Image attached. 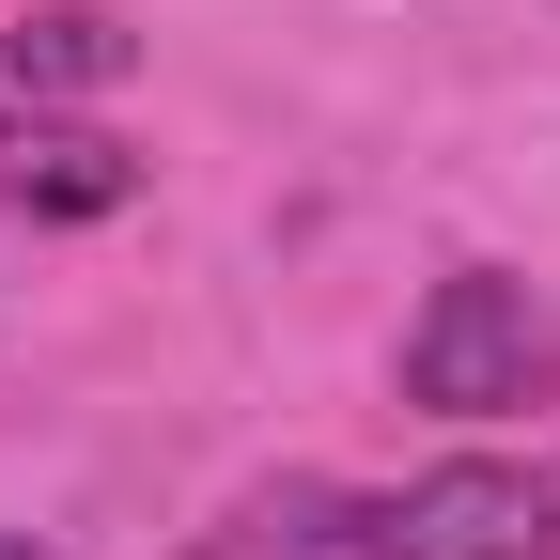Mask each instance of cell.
I'll return each mask as SVG.
<instances>
[{
	"mask_svg": "<svg viewBox=\"0 0 560 560\" xmlns=\"http://www.w3.org/2000/svg\"><path fill=\"white\" fill-rule=\"evenodd\" d=\"M359 560H560V467L482 452V467H420L389 499H359L342 529Z\"/></svg>",
	"mask_w": 560,
	"mask_h": 560,
	"instance_id": "cell-1",
	"label": "cell"
},
{
	"mask_svg": "<svg viewBox=\"0 0 560 560\" xmlns=\"http://www.w3.org/2000/svg\"><path fill=\"white\" fill-rule=\"evenodd\" d=\"M545 359H560V327H545V296H529V280L452 265L436 296H420V327H405V405H436V420L529 405V374H545Z\"/></svg>",
	"mask_w": 560,
	"mask_h": 560,
	"instance_id": "cell-2",
	"label": "cell"
},
{
	"mask_svg": "<svg viewBox=\"0 0 560 560\" xmlns=\"http://www.w3.org/2000/svg\"><path fill=\"white\" fill-rule=\"evenodd\" d=\"M0 202H16V219H125V202H140V156H125L109 125L0 109Z\"/></svg>",
	"mask_w": 560,
	"mask_h": 560,
	"instance_id": "cell-3",
	"label": "cell"
},
{
	"mask_svg": "<svg viewBox=\"0 0 560 560\" xmlns=\"http://www.w3.org/2000/svg\"><path fill=\"white\" fill-rule=\"evenodd\" d=\"M0 62H16V94H109L140 47H125V16H94V0H47V16L0 32Z\"/></svg>",
	"mask_w": 560,
	"mask_h": 560,
	"instance_id": "cell-4",
	"label": "cell"
},
{
	"mask_svg": "<svg viewBox=\"0 0 560 560\" xmlns=\"http://www.w3.org/2000/svg\"><path fill=\"white\" fill-rule=\"evenodd\" d=\"M0 560H47V545H32V529H0Z\"/></svg>",
	"mask_w": 560,
	"mask_h": 560,
	"instance_id": "cell-5",
	"label": "cell"
}]
</instances>
